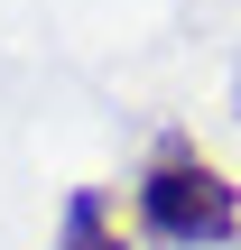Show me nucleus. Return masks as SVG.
I'll return each instance as SVG.
<instances>
[{
	"label": "nucleus",
	"mask_w": 241,
	"mask_h": 250,
	"mask_svg": "<svg viewBox=\"0 0 241 250\" xmlns=\"http://www.w3.org/2000/svg\"><path fill=\"white\" fill-rule=\"evenodd\" d=\"M56 250H130V232H121V213H111V195H102V186H74V195H65Z\"/></svg>",
	"instance_id": "obj_2"
},
{
	"label": "nucleus",
	"mask_w": 241,
	"mask_h": 250,
	"mask_svg": "<svg viewBox=\"0 0 241 250\" xmlns=\"http://www.w3.org/2000/svg\"><path fill=\"white\" fill-rule=\"evenodd\" d=\"M130 223L149 250H223L241 241V186L223 158H204L186 130H167L149 148V167L130 176Z\"/></svg>",
	"instance_id": "obj_1"
}]
</instances>
